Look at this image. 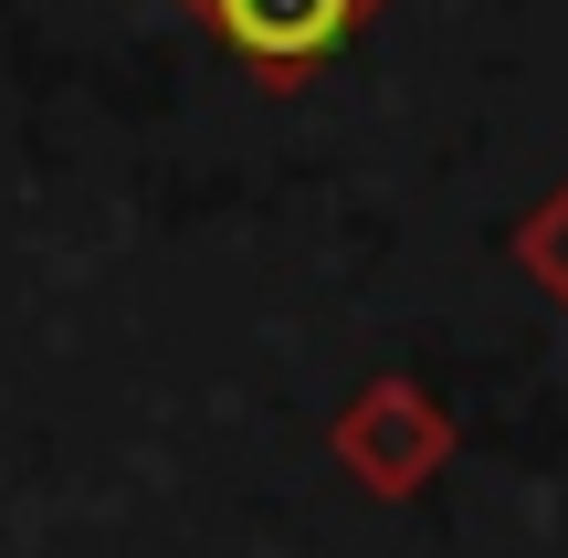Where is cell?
I'll return each instance as SVG.
<instances>
[{"mask_svg": "<svg viewBox=\"0 0 568 558\" xmlns=\"http://www.w3.org/2000/svg\"><path fill=\"white\" fill-rule=\"evenodd\" d=\"M516 264H527L537 285H548L558 306H568V190H548V201L516 222Z\"/></svg>", "mask_w": 568, "mask_h": 558, "instance_id": "3957f363", "label": "cell"}, {"mask_svg": "<svg viewBox=\"0 0 568 558\" xmlns=\"http://www.w3.org/2000/svg\"><path fill=\"white\" fill-rule=\"evenodd\" d=\"M180 11L201 21V32L222 42L264 95H295V84L326 74V63H337L389 0H180Z\"/></svg>", "mask_w": 568, "mask_h": 558, "instance_id": "7a4b0ae2", "label": "cell"}, {"mask_svg": "<svg viewBox=\"0 0 568 558\" xmlns=\"http://www.w3.org/2000/svg\"><path fill=\"white\" fill-rule=\"evenodd\" d=\"M326 454L347 464V485H358V496L410 506V496H432V475L453 464V412H443L410 369H379V379H358V390L337 400Z\"/></svg>", "mask_w": 568, "mask_h": 558, "instance_id": "6da1fadb", "label": "cell"}]
</instances>
